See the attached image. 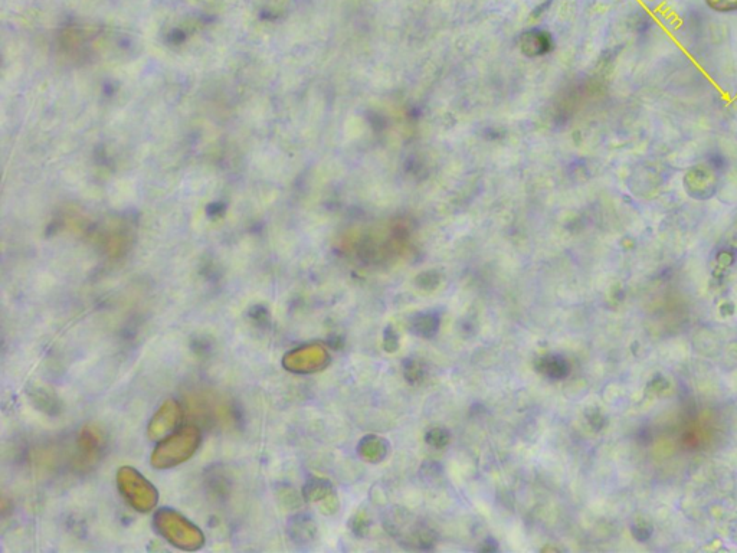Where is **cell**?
I'll list each match as a JSON object with an SVG mask.
<instances>
[{"mask_svg": "<svg viewBox=\"0 0 737 553\" xmlns=\"http://www.w3.org/2000/svg\"><path fill=\"white\" fill-rule=\"evenodd\" d=\"M684 186L690 196L697 199L712 198L716 192V179H714L713 170L704 168V166H696L690 169L684 179Z\"/></svg>", "mask_w": 737, "mask_h": 553, "instance_id": "6da1fadb", "label": "cell"}, {"mask_svg": "<svg viewBox=\"0 0 737 553\" xmlns=\"http://www.w3.org/2000/svg\"><path fill=\"white\" fill-rule=\"evenodd\" d=\"M522 41L523 51L527 48H536L537 51H539V49L546 51L550 45V34L549 32L542 31V29H530L526 34H523Z\"/></svg>", "mask_w": 737, "mask_h": 553, "instance_id": "7a4b0ae2", "label": "cell"}, {"mask_svg": "<svg viewBox=\"0 0 737 553\" xmlns=\"http://www.w3.org/2000/svg\"><path fill=\"white\" fill-rule=\"evenodd\" d=\"M712 11L717 13H736L737 0H704Z\"/></svg>", "mask_w": 737, "mask_h": 553, "instance_id": "3957f363", "label": "cell"}]
</instances>
